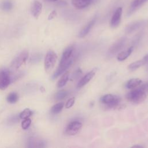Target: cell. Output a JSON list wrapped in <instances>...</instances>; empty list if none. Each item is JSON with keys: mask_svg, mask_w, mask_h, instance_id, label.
<instances>
[{"mask_svg": "<svg viewBox=\"0 0 148 148\" xmlns=\"http://www.w3.org/2000/svg\"><path fill=\"white\" fill-rule=\"evenodd\" d=\"M57 16V12L56 10H53L49 15L48 16V20H51L52 19H53L56 16Z\"/></svg>", "mask_w": 148, "mask_h": 148, "instance_id": "33", "label": "cell"}, {"mask_svg": "<svg viewBox=\"0 0 148 148\" xmlns=\"http://www.w3.org/2000/svg\"><path fill=\"white\" fill-rule=\"evenodd\" d=\"M148 0H133L127 13V16L131 15L136 10L139 8L143 3L146 2Z\"/></svg>", "mask_w": 148, "mask_h": 148, "instance_id": "17", "label": "cell"}, {"mask_svg": "<svg viewBox=\"0 0 148 148\" xmlns=\"http://www.w3.org/2000/svg\"><path fill=\"white\" fill-rule=\"evenodd\" d=\"M46 146V142L42 139L36 137H30L27 140V147L29 148L44 147Z\"/></svg>", "mask_w": 148, "mask_h": 148, "instance_id": "9", "label": "cell"}, {"mask_svg": "<svg viewBox=\"0 0 148 148\" xmlns=\"http://www.w3.org/2000/svg\"><path fill=\"white\" fill-rule=\"evenodd\" d=\"M10 72L7 69H0V90H5L10 84Z\"/></svg>", "mask_w": 148, "mask_h": 148, "instance_id": "5", "label": "cell"}, {"mask_svg": "<svg viewBox=\"0 0 148 148\" xmlns=\"http://www.w3.org/2000/svg\"><path fill=\"white\" fill-rule=\"evenodd\" d=\"M75 97H72V98H69L67 101V102H66V103L65 104V108H67V109L71 108L73 105L74 103H75Z\"/></svg>", "mask_w": 148, "mask_h": 148, "instance_id": "29", "label": "cell"}, {"mask_svg": "<svg viewBox=\"0 0 148 148\" xmlns=\"http://www.w3.org/2000/svg\"><path fill=\"white\" fill-rule=\"evenodd\" d=\"M97 71V69H94L88 72L87 74H86L83 77H82L77 84V87L81 88L87 84L91 79L92 78L95 76V73Z\"/></svg>", "mask_w": 148, "mask_h": 148, "instance_id": "11", "label": "cell"}, {"mask_svg": "<svg viewBox=\"0 0 148 148\" xmlns=\"http://www.w3.org/2000/svg\"><path fill=\"white\" fill-rule=\"evenodd\" d=\"M57 59L56 53L53 50H49L45 56L44 61L45 69L46 72H50L54 66Z\"/></svg>", "mask_w": 148, "mask_h": 148, "instance_id": "3", "label": "cell"}, {"mask_svg": "<svg viewBox=\"0 0 148 148\" xmlns=\"http://www.w3.org/2000/svg\"><path fill=\"white\" fill-rule=\"evenodd\" d=\"M31 123V120L30 119L27 118L24 119V120L21 122V127L23 130H27L30 125Z\"/></svg>", "mask_w": 148, "mask_h": 148, "instance_id": "28", "label": "cell"}, {"mask_svg": "<svg viewBox=\"0 0 148 148\" xmlns=\"http://www.w3.org/2000/svg\"><path fill=\"white\" fill-rule=\"evenodd\" d=\"M13 7V3L10 0H3L0 3V8L3 11H10V10L12 9Z\"/></svg>", "mask_w": 148, "mask_h": 148, "instance_id": "21", "label": "cell"}, {"mask_svg": "<svg viewBox=\"0 0 148 148\" xmlns=\"http://www.w3.org/2000/svg\"><path fill=\"white\" fill-rule=\"evenodd\" d=\"M18 119L17 116H12L9 118V119L8 120V122L10 124H15L17 122H18Z\"/></svg>", "mask_w": 148, "mask_h": 148, "instance_id": "30", "label": "cell"}, {"mask_svg": "<svg viewBox=\"0 0 148 148\" xmlns=\"http://www.w3.org/2000/svg\"><path fill=\"white\" fill-rule=\"evenodd\" d=\"M82 71L80 68H78L76 71L73 74V77L74 78H77L79 76H80L81 75H82Z\"/></svg>", "mask_w": 148, "mask_h": 148, "instance_id": "32", "label": "cell"}, {"mask_svg": "<svg viewBox=\"0 0 148 148\" xmlns=\"http://www.w3.org/2000/svg\"><path fill=\"white\" fill-rule=\"evenodd\" d=\"M42 5L39 1L35 0L32 2L31 6V12L35 18H38L39 17L42 12Z\"/></svg>", "mask_w": 148, "mask_h": 148, "instance_id": "12", "label": "cell"}, {"mask_svg": "<svg viewBox=\"0 0 148 148\" xmlns=\"http://www.w3.org/2000/svg\"><path fill=\"white\" fill-rule=\"evenodd\" d=\"M122 12H123V9L121 7L118 8L115 10L110 20V25L112 28H114L117 27L119 25L121 22Z\"/></svg>", "mask_w": 148, "mask_h": 148, "instance_id": "10", "label": "cell"}, {"mask_svg": "<svg viewBox=\"0 0 148 148\" xmlns=\"http://www.w3.org/2000/svg\"><path fill=\"white\" fill-rule=\"evenodd\" d=\"M145 21H137L133 23H131V24H128L126 28H125V32L128 34H130L140 28H141L142 26H143L145 24Z\"/></svg>", "mask_w": 148, "mask_h": 148, "instance_id": "13", "label": "cell"}, {"mask_svg": "<svg viewBox=\"0 0 148 148\" xmlns=\"http://www.w3.org/2000/svg\"><path fill=\"white\" fill-rule=\"evenodd\" d=\"M134 50V46H131L127 50L120 52L117 56V59L119 61H123L127 59L132 53Z\"/></svg>", "mask_w": 148, "mask_h": 148, "instance_id": "19", "label": "cell"}, {"mask_svg": "<svg viewBox=\"0 0 148 148\" xmlns=\"http://www.w3.org/2000/svg\"><path fill=\"white\" fill-rule=\"evenodd\" d=\"M132 147H143V146H142L141 145H134Z\"/></svg>", "mask_w": 148, "mask_h": 148, "instance_id": "37", "label": "cell"}, {"mask_svg": "<svg viewBox=\"0 0 148 148\" xmlns=\"http://www.w3.org/2000/svg\"><path fill=\"white\" fill-rule=\"evenodd\" d=\"M69 77V72L68 71L65 72L63 73L61 77L58 80V82H57V87L61 88V87H64L66 84L67 82L68 81Z\"/></svg>", "mask_w": 148, "mask_h": 148, "instance_id": "20", "label": "cell"}, {"mask_svg": "<svg viewBox=\"0 0 148 148\" xmlns=\"http://www.w3.org/2000/svg\"><path fill=\"white\" fill-rule=\"evenodd\" d=\"M73 50L74 49L73 46H69L68 47H66L63 51L59 64H64L68 62L69 60H70L72 58V57Z\"/></svg>", "mask_w": 148, "mask_h": 148, "instance_id": "14", "label": "cell"}, {"mask_svg": "<svg viewBox=\"0 0 148 148\" xmlns=\"http://www.w3.org/2000/svg\"><path fill=\"white\" fill-rule=\"evenodd\" d=\"M32 114V112L29 108H25L23 111H22L19 114V117L21 119H25L29 118Z\"/></svg>", "mask_w": 148, "mask_h": 148, "instance_id": "26", "label": "cell"}, {"mask_svg": "<svg viewBox=\"0 0 148 148\" xmlns=\"http://www.w3.org/2000/svg\"><path fill=\"white\" fill-rule=\"evenodd\" d=\"M144 65H145L144 60L143 59L139 60L130 64L128 66V69L131 71H135Z\"/></svg>", "mask_w": 148, "mask_h": 148, "instance_id": "22", "label": "cell"}, {"mask_svg": "<svg viewBox=\"0 0 148 148\" xmlns=\"http://www.w3.org/2000/svg\"><path fill=\"white\" fill-rule=\"evenodd\" d=\"M126 41L127 38L125 37H122L118 40L115 42L108 50L109 55L113 56L116 54L119 51L121 50V49L125 45Z\"/></svg>", "mask_w": 148, "mask_h": 148, "instance_id": "7", "label": "cell"}, {"mask_svg": "<svg viewBox=\"0 0 148 148\" xmlns=\"http://www.w3.org/2000/svg\"><path fill=\"white\" fill-rule=\"evenodd\" d=\"M45 1H47V2H56L58 1L59 0H45Z\"/></svg>", "mask_w": 148, "mask_h": 148, "instance_id": "36", "label": "cell"}, {"mask_svg": "<svg viewBox=\"0 0 148 148\" xmlns=\"http://www.w3.org/2000/svg\"><path fill=\"white\" fill-rule=\"evenodd\" d=\"M97 17H95L92 19H91L79 32V37L80 38H84L90 32V31L92 27L94 25L95 22H96Z\"/></svg>", "mask_w": 148, "mask_h": 148, "instance_id": "16", "label": "cell"}, {"mask_svg": "<svg viewBox=\"0 0 148 148\" xmlns=\"http://www.w3.org/2000/svg\"><path fill=\"white\" fill-rule=\"evenodd\" d=\"M139 88L142 91H144V92H146V93L147 92H148V82H147V83H145V84H142V85L139 87Z\"/></svg>", "mask_w": 148, "mask_h": 148, "instance_id": "31", "label": "cell"}, {"mask_svg": "<svg viewBox=\"0 0 148 148\" xmlns=\"http://www.w3.org/2000/svg\"><path fill=\"white\" fill-rule=\"evenodd\" d=\"M97 0H72L73 6L78 9H82L88 7Z\"/></svg>", "mask_w": 148, "mask_h": 148, "instance_id": "15", "label": "cell"}, {"mask_svg": "<svg viewBox=\"0 0 148 148\" xmlns=\"http://www.w3.org/2000/svg\"><path fill=\"white\" fill-rule=\"evenodd\" d=\"M82 125V123L80 121H72L66 126L65 128V133L69 136L75 135L80 131Z\"/></svg>", "mask_w": 148, "mask_h": 148, "instance_id": "4", "label": "cell"}, {"mask_svg": "<svg viewBox=\"0 0 148 148\" xmlns=\"http://www.w3.org/2000/svg\"><path fill=\"white\" fill-rule=\"evenodd\" d=\"M141 36H142L141 34H138V35H136V36L134 38V41H133V43H134L135 45L137 44V43L139 42V40H140V39Z\"/></svg>", "mask_w": 148, "mask_h": 148, "instance_id": "34", "label": "cell"}, {"mask_svg": "<svg viewBox=\"0 0 148 148\" xmlns=\"http://www.w3.org/2000/svg\"><path fill=\"white\" fill-rule=\"evenodd\" d=\"M63 107H64V103L58 102L51 107L50 109V113L52 114H58L60 112H61V111L63 109Z\"/></svg>", "mask_w": 148, "mask_h": 148, "instance_id": "23", "label": "cell"}, {"mask_svg": "<svg viewBox=\"0 0 148 148\" xmlns=\"http://www.w3.org/2000/svg\"><path fill=\"white\" fill-rule=\"evenodd\" d=\"M68 95V92L65 90H61L57 92L54 95L56 101H61L65 99Z\"/></svg>", "mask_w": 148, "mask_h": 148, "instance_id": "24", "label": "cell"}, {"mask_svg": "<svg viewBox=\"0 0 148 148\" xmlns=\"http://www.w3.org/2000/svg\"><path fill=\"white\" fill-rule=\"evenodd\" d=\"M41 58H42V56L40 54L35 53L32 55V56L30 58L29 62L31 64H36L40 61Z\"/></svg>", "mask_w": 148, "mask_h": 148, "instance_id": "27", "label": "cell"}, {"mask_svg": "<svg viewBox=\"0 0 148 148\" xmlns=\"http://www.w3.org/2000/svg\"><path fill=\"white\" fill-rule=\"evenodd\" d=\"M100 102L105 107L109 109H114L120 106L121 98L117 95L107 94L100 98Z\"/></svg>", "mask_w": 148, "mask_h": 148, "instance_id": "1", "label": "cell"}, {"mask_svg": "<svg viewBox=\"0 0 148 148\" xmlns=\"http://www.w3.org/2000/svg\"><path fill=\"white\" fill-rule=\"evenodd\" d=\"M125 97L131 103H139L145 100L146 94L138 88L128 92Z\"/></svg>", "mask_w": 148, "mask_h": 148, "instance_id": "2", "label": "cell"}, {"mask_svg": "<svg viewBox=\"0 0 148 148\" xmlns=\"http://www.w3.org/2000/svg\"><path fill=\"white\" fill-rule=\"evenodd\" d=\"M142 59L144 60L145 64H148V54L145 55Z\"/></svg>", "mask_w": 148, "mask_h": 148, "instance_id": "35", "label": "cell"}, {"mask_svg": "<svg viewBox=\"0 0 148 148\" xmlns=\"http://www.w3.org/2000/svg\"><path fill=\"white\" fill-rule=\"evenodd\" d=\"M142 83L141 79L139 78H132L130 79L125 83V87L128 89H133L139 86Z\"/></svg>", "mask_w": 148, "mask_h": 148, "instance_id": "18", "label": "cell"}, {"mask_svg": "<svg viewBox=\"0 0 148 148\" xmlns=\"http://www.w3.org/2000/svg\"><path fill=\"white\" fill-rule=\"evenodd\" d=\"M28 57V52L27 50L21 51L12 61L11 66L13 69H18L27 61Z\"/></svg>", "mask_w": 148, "mask_h": 148, "instance_id": "6", "label": "cell"}, {"mask_svg": "<svg viewBox=\"0 0 148 148\" xmlns=\"http://www.w3.org/2000/svg\"><path fill=\"white\" fill-rule=\"evenodd\" d=\"M73 61V58H72L68 62L62 64H59L58 67L57 68L56 71L54 72V73L52 76V79H55L57 77H58L59 76H60L61 74L64 73L72 64Z\"/></svg>", "mask_w": 148, "mask_h": 148, "instance_id": "8", "label": "cell"}, {"mask_svg": "<svg viewBox=\"0 0 148 148\" xmlns=\"http://www.w3.org/2000/svg\"><path fill=\"white\" fill-rule=\"evenodd\" d=\"M6 100L10 103H15L18 100V95L16 92H12L8 95Z\"/></svg>", "mask_w": 148, "mask_h": 148, "instance_id": "25", "label": "cell"}]
</instances>
